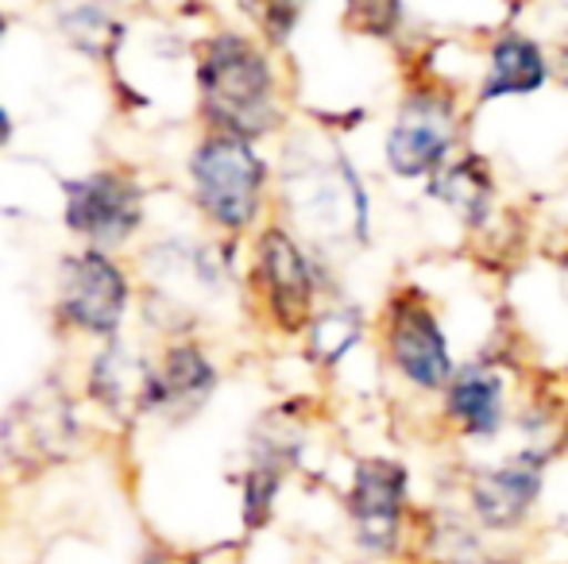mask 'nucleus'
<instances>
[{"label": "nucleus", "mask_w": 568, "mask_h": 564, "mask_svg": "<svg viewBox=\"0 0 568 564\" xmlns=\"http://www.w3.org/2000/svg\"><path fill=\"white\" fill-rule=\"evenodd\" d=\"M93 394H98L105 407L120 410H159V376L148 371V363L132 360L120 348H109L98 360L93 371Z\"/></svg>", "instance_id": "dca6fc26"}, {"label": "nucleus", "mask_w": 568, "mask_h": 564, "mask_svg": "<svg viewBox=\"0 0 568 564\" xmlns=\"http://www.w3.org/2000/svg\"><path fill=\"white\" fill-rule=\"evenodd\" d=\"M561 391L568 394V360H565V368H561Z\"/></svg>", "instance_id": "412c9836"}, {"label": "nucleus", "mask_w": 568, "mask_h": 564, "mask_svg": "<svg viewBox=\"0 0 568 564\" xmlns=\"http://www.w3.org/2000/svg\"><path fill=\"white\" fill-rule=\"evenodd\" d=\"M344 519L359 561L403 564L418 550V503H414V468L390 452H367L352 460L344 483Z\"/></svg>", "instance_id": "f03ea898"}, {"label": "nucleus", "mask_w": 568, "mask_h": 564, "mask_svg": "<svg viewBox=\"0 0 568 564\" xmlns=\"http://www.w3.org/2000/svg\"><path fill=\"white\" fill-rule=\"evenodd\" d=\"M197 90L213 129L229 136L255 143L278 132L286 121L275 59L267 47L240 31H217L202 47Z\"/></svg>", "instance_id": "f257e3e1"}, {"label": "nucleus", "mask_w": 568, "mask_h": 564, "mask_svg": "<svg viewBox=\"0 0 568 564\" xmlns=\"http://www.w3.org/2000/svg\"><path fill=\"white\" fill-rule=\"evenodd\" d=\"M422 564H503V542L487 537L460 503H437L418 519Z\"/></svg>", "instance_id": "ddd939ff"}, {"label": "nucleus", "mask_w": 568, "mask_h": 564, "mask_svg": "<svg viewBox=\"0 0 568 564\" xmlns=\"http://www.w3.org/2000/svg\"><path fill=\"white\" fill-rule=\"evenodd\" d=\"M217 387L213 363L194 345H179L166 352V368L159 371V410L171 414H194Z\"/></svg>", "instance_id": "f3484780"}, {"label": "nucleus", "mask_w": 568, "mask_h": 564, "mask_svg": "<svg viewBox=\"0 0 568 564\" xmlns=\"http://www.w3.org/2000/svg\"><path fill=\"white\" fill-rule=\"evenodd\" d=\"M468 129V98L460 85L418 74L398 98L383 136V171L395 182H422L460 155Z\"/></svg>", "instance_id": "20e7f679"}, {"label": "nucleus", "mask_w": 568, "mask_h": 564, "mask_svg": "<svg viewBox=\"0 0 568 564\" xmlns=\"http://www.w3.org/2000/svg\"><path fill=\"white\" fill-rule=\"evenodd\" d=\"M190 178H194L197 205L213 225L225 233H247L263 213L271 166L252 140L213 132L197 143L190 158Z\"/></svg>", "instance_id": "0eeeda50"}, {"label": "nucleus", "mask_w": 568, "mask_h": 564, "mask_svg": "<svg viewBox=\"0 0 568 564\" xmlns=\"http://www.w3.org/2000/svg\"><path fill=\"white\" fill-rule=\"evenodd\" d=\"M0 437L20 464L23 460L47 464V460H59L67 444L74 441V418H70V407L59 394H31L8 414Z\"/></svg>", "instance_id": "4468645a"}, {"label": "nucleus", "mask_w": 568, "mask_h": 564, "mask_svg": "<svg viewBox=\"0 0 568 564\" xmlns=\"http://www.w3.org/2000/svg\"><path fill=\"white\" fill-rule=\"evenodd\" d=\"M561 452L541 444H510L507 452L491 460H476L464 468L456 483V503L468 511V519L495 542L526 534L534 526L546 499L549 468Z\"/></svg>", "instance_id": "39448f33"}, {"label": "nucleus", "mask_w": 568, "mask_h": 564, "mask_svg": "<svg viewBox=\"0 0 568 564\" xmlns=\"http://www.w3.org/2000/svg\"><path fill=\"white\" fill-rule=\"evenodd\" d=\"M403 564H422V561H418V557H410V561H403Z\"/></svg>", "instance_id": "5701e85b"}, {"label": "nucleus", "mask_w": 568, "mask_h": 564, "mask_svg": "<svg viewBox=\"0 0 568 564\" xmlns=\"http://www.w3.org/2000/svg\"><path fill=\"white\" fill-rule=\"evenodd\" d=\"M151 564H159V561H151Z\"/></svg>", "instance_id": "b1692460"}, {"label": "nucleus", "mask_w": 568, "mask_h": 564, "mask_svg": "<svg viewBox=\"0 0 568 564\" xmlns=\"http://www.w3.org/2000/svg\"><path fill=\"white\" fill-rule=\"evenodd\" d=\"M479 78L471 90V105H495V101L534 98L554 82V54L534 31L503 23L487 35V47L479 54Z\"/></svg>", "instance_id": "1a4fd4ad"}, {"label": "nucleus", "mask_w": 568, "mask_h": 564, "mask_svg": "<svg viewBox=\"0 0 568 564\" xmlns=\"http://www.w3.org/2000/svg\"><path fill=\"white\" fill-rule=\"evenodd\" d=\"M8 132H12V124H8V113H4V109H0V143L8 140Z\"/></svg>", "instance_id": "aec40b11"}, {"label": "nucleus", "mask_w": 568, "mask_h": 564, "mask_svg": "<svg viewBox=\"0 0 568 564\" xmlns=\"http://www.w3.org/2000/svg\"><path fill=\"white\" fill-rule=\"evenodd\" d=\"M62 314L85 332L113 337L120 329L128 301V283L113 259H105L98 248L62 264V286H59Z\"/></svg>", "instance_id": "9b49d317"}, {"label": "nucleus", "mask_w": 568, "mask_h": 564, "mask_svg": "<svg viewBox=\"0 0 568 564\" xmlns=\"http://www.w3.org/2000/svg\"><path fill=\"white\" fill-rule=\"evenodd\" d=\"M286 472L275 464H263V460H252V468L244 472V526L260 530L271 522L275 514V499L283 491Z\"/></svg>", "instance_id": "a211bd4d"}, {"label": "nucleus", "mask_w": 568, "mask_h": 564, "mask_svg": "<svg viewBox=\"0 0 568 564\" xmlns=\"http://www.w3.org/2000/svg\"><path fill=\"white\" fill-rule=\"evenodd\" d=\"M348 4V23L356 31H367L375 39H398L406 23L403 0H344Z\"/></svg>", "instance_id": "6ab92c4d"}, {"label": "nucleus", "mask_w": 568, "mask_h": 564, "mask_svg": "<svg viewBox=\"0 0 568 564\" xmlns=\"http://www.w3.org/2000/svg\"><path fill=\"white\" fill-rule=\"evenodd\" d=\"M518 399H523V387L515 383L507 352L484 348L460 360L449 387L434 402V418L442 433L464 449H491L515 425Z\"/></svg>", "instance_id": "423d86ee"}, {"label": "nucleus", "mask_w": 568, "mask_h": 564, "mask_svg": "<svg viewBox=\"0 0 568 564\" xmlns=\"http://www.w3.org/2000/svg\"><path fill=\"white\" fill-rule=\"evenodd\" d=\"M140 186L124 174L101 171L67 182V225L98 248H116L140 225Z\"/></svg>", "instance_id": "9d476101"}, {"label": "nucleus", "mask_w": 568, "mask_h": 564, "mask_svg": "<svg viewBox=\"0 0 568 564\" xmlns=\"http://www.w3.org/2000/svg\"><path fill=\"white\" fill-rule=\"evenodd\" d=\"M375 345H379L387 376L418 402L442 399V391L460 368L442 309L414 283H398L379 306Z\"/></svg>", "instance_id": "7ed1b4c3"}, {"label": "nucleus", "mask_w": 568, "mask_h": 564, "mask_svg": "<svg viewBox=\"0 0 568 564\" xmlns=\"http://www.w3.org/2000/svg\"><path fill=\"white\" fill-rule=\"evenodd\" d=\"M0 35H4V16H0Z\"/></svg>", "instance_id": "4be33fe9"}, {"label": "nucleus", "mask_w": 568, "mask_h": 564, "mask_svg": "<svg viewBox=\"0 0 568 564\" xmlns=\"http://www.w3.org/2000/svg\"><path fill=\"white\" fill-rule=\"evenodd\" d=\"M426 197L449 209L471 236H487L503 217V189L484 155L460 151L442 174L426 182Z\"/></svg>", "instance_id": "f8f14e48"}, {"label": "nucleus", "mask_w": 568, "mask_h": 564, "mask_svg": "<svg viewBox=\"0 0 568 564\" xmlns=\"http://www.w3.org/2000/svg\"><path fill=\"white\" fill-rule=\"evenodd\" d=\"M317 252L302 236L283 225H267L252 252V283L267 309L271 325L286 337H302L314 314L322 309V264Z\"/></svg>", "instance_id": "6e6552de"}, {"label": "nucleus", "mask_w": 568, "mask_h": 564, "mask_svg": "<svg viewBox=\"0 0 568 564\" xmlns=\"http://www.w3.org/2000/svg\"><path fill=\"white\" fill-rule=\"evenodd\" d=\"M306 356L322 371H337L367 337V314L352 301H329L306 325Z\"/></svg>", "instance_id": "2eb2a0df"}]
</instances>
